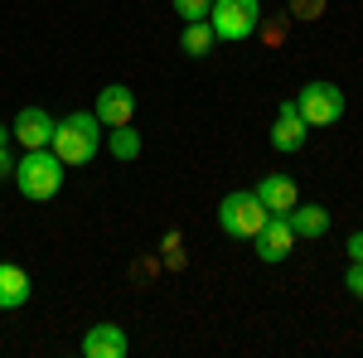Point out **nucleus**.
I'll return each mask as SVG.
<instances>
[{
  "mask_svg": "<svg viewBox=\"0 0 363 358\" xmlns=\"http://www.w3.org/2000/svg\"><path fill=\"white\" fill-rule=\"evenodd\" d=\"M306 136H310V126H306V116L296 111V102H281L277 126H272V145H277L281 155H296L306 145Z\"/></svg>",
  "mask_w": 363,
  "mask_h": 358,
  "instance_id": "nucleus-9",
  "label": "nucleus"
},
{
  "mask_svg": "<svg viewBox=\"0 0 363 358\" xmlns=\"http://www.w3.org/2000/svg\"><path fill=\"white\" fill-rule=\"evenodd\" d=\"M208 25H213L218 39L238 44V39L262 29V0H213L208 5Z\"/></svg>",
  "mask_w": 363,
  "mask_h": 358,
  "instance_id": "nucleus-4",
  "label": "nucleus"
},
{
  "mask_svg": "<svg viewBox=\"0 0 363 358\" xmlns=\"http://www.w3.org/2000/svg\"><path fill=\"white\" fill-rule=\"evenodd\" d=\"M296 111L306 116V126H335L344 116V92L335 83H306L296 97Z\"/></svg>",
  "mask_w": 363,
  "mask_h": 358,
  "instance_id": "nucleus-5",
  "label": "nucleus"
},
{
  "mask_svg": "<svg viewBox=\"0 0 363 358\" xmlns=\"http://www.w3.org/2000/svg\"><path fill=\"white\" fill-rule=\"evenodd\" d=\"M126 334H121V325H92V330L83 334V344H78V354L83 358H126Z\"/></svg>",
  "mask_w": 363,
  "mask_h": 358,
  "instance_id": "nucleus-10",
  "label": "nucleus"
},
{
  "mask_svg": "<svg viewBox=\"0 0 363 358\" xmlns=\"http://www.w3.org/2000/svg\"><path fill=\"white\" fill-rule=\"evenodd\" d=\"M257 198L267 203V213H281V218H286V213L301 203V189H296L291 174H267V179L257 184Z\"/></svg>",
  "mask_w": 363,
  "mask_h": 358,
  "instance_id": "nucleus-11",
  "label": "nucleus"
},
{
  "mask_svg": "<svg viewBox=\"0 0 363 358\" xmlns=\"http://www.w3.org/2000/svg\"><path fill=\"white\" fill-rule=\"evenodd\" d=\"M325 5H330V0H291V20H301V25H315V20L325 15Z\"/></svg>",
  "mask_w": 363,
  "mask_h": 358,
  "instance_id": "nucleus-16",
  "label": "nucleus"
},
{
  "mask_svg": "<svg viewBox=\"0 0 363 358\" xmlns=\"http://www.w3.org/2000/svg\"><path fill=\"white\" fill-rule=\"evenodd\" d=\"M267 203L257 198V189H238L228 194L223 203H218V228H223L228 237H242V242H252L262 228H267Z\"/></svg>",
  "mask_w": 363,
  "mask_h": 358,
  "instance_id": "nucleus-3",
  "label": "nucleus"
},
{
  "mask_svg": "<svg viewBox=\"0 0 363 358\" xmlns=\"http://www.w3.org/2000/svg\"><path fill=\"white\" fill-rule=\"evenodd\" d=\"M252 242H257V257H262L267 267H277V262H286V257H291V247H296L301 237H296V228H291V218H281V213H272V218H267V228H262V233H257Z\"/></svg>",
  "mask_w": 363,
  "mask_h": 358,
  "instance_id": "nucleus-6",
  "label": "nucleus"
},
{
  "mask_svg": "<svg viewBox=\"0 0 363 358\" xmlns=\"http://www.w3.org/2000/svg\"><path fill=\"white\" fill-rule=\"evenodd\" d=\"M344 286H349V296H359V301H363V262H354V267H349Z\"/></svg>",
  "mask_w": 363,
  "mask_h": 358,
  "instance_id": "nucleus-18",
  "label": "nucleus"
},
{
  "mask_svg": "<svg viewBox=\"0 0 363 358\" xmlns=\"http://www.w3.org/2000/svg\"><path fill=\"white\" fill-rule=\"evenodd\" d=\"M63 169H68V165L58 160L49 145H44V150H25V160L15 165V184H20L25 198L44 203V198H54V194L63 189Z\"/></svg>",
  "mask_w": 363,
  "mask_h": 358,
  "instance_id": "nucleus-2",
  "label": "nucleus"
},
{
  "mask_svg": "<svg viewBox=\"0 0 363 358\" xmlns=\"http://www.w3.org/2000/svg\"><path fill=\"white\" fill-rule=\"evenodd\" d=\"M97 145H102V121H97V111H73V116H63L54 126V140H49V150H54L63 165H87V160L97 155Z\"/></svg>",
  "mask_w": 363,
  "mask_h": 358,
  "instance_id": "nucleus-1",
  "label": "nucleus"
},
{
  "mask_svg": "<svg viewBox=\"0 0 363 358\" xmlns=\"http://www.w3.org/2000/svg\"><path fill=\"white\" fill-rule=\"evenodd\" d=\"M107 145H112L116 160H126V165L140 160V136L131 131V126H112V131H107Z\"/></svg>",
  "mask_w": 363,
  "mask_h": 358,
  "instance_id": "nucleus-15",
  "label": "nucleus"
},
{
  "mask_svg": "<svg viewBox=\"0 0 363 358\" xmlns=\"http://www.w3.org/2000/svg\"><path fill=\"white\" fill-rule=\"evenodd\" d=\"M54 126H58V121H54V116H49L44 107H25L20 116H15V126H10V136L20 140L25 150H44V145L54 140Z\"/></svg>",
  "mask_w": 363,
  "mask_h": 358,
  "instance_id": "nucleus-8",
  "label": "nucleus"
},
{
  "mask_svg": "<svg viewBox=\"0 0 363 358\" xmlns=\"http://www.w3.org/2000/svg\"><path fill=\"white\" fill-rule=\"evenodd\" d=\"M169 5H174V15L189 25V20H208V5H213V0H169Z\"/></svg>",
  "mask_w": 363,
  "mask_h": 358,
  "instance_id": "nucleus-17",
  "label": "nucleus"
},
{
  "mask_svg": "<svg viewBox=\"0 0 363 358\" xmlns=\"http://www.w3.org/2000/svg\"><path fill=\"white\" fill-rule=\"evenodd\" d=\"M29 272L15 267V262H0V310H20L29 301Z\"/></svg>",
  "mask_w": 363,
  "mask_h": 358,
  "instance_id": "nucleus-12",
  "label": "nucleus"
},
{
  "mask_svg": "<svg viewBox=\"0 0 363 358\" xmlns=\"http://www.w3.org/2000/svg\"><path fill=\"white\" fill-rule=\"evenodd\" d=\"M97 121H102V131H112V126H131V116H136V92L126 83H112L97 92Z\"/></svg>",
  "mask_w": 363,
  "mask_h": 358,
  "instance_id": "nucleus-7",
  "label": "nucleus"
},
{
  "mask_svg": "<svg viewBox=\"0 0 363 358\" xmlns=\"http://www.w3.org/2000/svg\"><path fill=\"white\" fill-rule=\"evenodd\" d=\"M213 44H218V34H213V25H208V20H189V25H184V34H179V49H184L189 58H203Z\"/></svg>",
  "mask_w": 363,
  "mask_h": 358,
  "instance_id": "nucleus-14",
  "label": "nucleus"
},
{
  "mask_svg": "<svg viewBox=\"0 0 363 358\" xmlns=\"http://www.w3.org/2000/svg\"><path fill=\"white\" fill-rule=\"evenodd\" d=\"M5 136H10V131H5V126H0V145H5Z\"/></svg>",
  "mask_w": 363,
  "mask_h": 358,
  "instance_id": "nucleus-21",
  "label": "nucleus"
},
{
  "mask_svg": "<svg viewBox=\"0 0 363 358\" xmlns=\"http://www.w3.org/2000/svg\"><path fill=\"white\" fill-rule=\"evenodd\" d=\"M286 218L296 228V237H325L330 233V208L325 203H296Z\"/></svg>",
  "mask_w": 363,
  "mask_h": 358,
  "instance_id": "nucleus-13",
  "label": "nucleus"
},
{
  "mask_svg": "<svg viewBox=\"0 0 363 358\" xmlns=\"http://www.w3.org/2000/svg\"><path fill=\"white\" fill-rule=\"evenodd\" d=\"M349 257H354V262H363V233H354V237H349Z\"/></svg>",
  "mask_w": 363,
  "mask_h": 358,
  "instance_id": "nucleus-19",
  "label": "nucleus"
},
{
  "mask_svg": "<svg viewBox=\"0 0 363 358\" xmlns=\"http://www.w3.org/2000/svg\"><path fill=\"white\" fill-rule=\"evenodd\" d=\"M0 174H15V160H10V150L0 145Z\"/></svg>",
  "mask_w": 363,
  "mask_h": 358,
  "instance_id": "nucleus-20",
  "label": "nucleus"
}]
</instances>
